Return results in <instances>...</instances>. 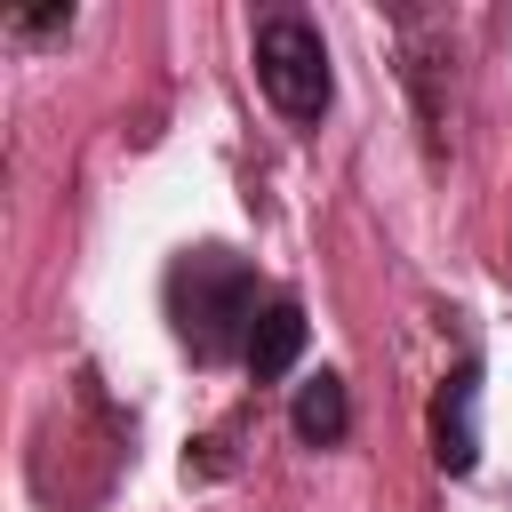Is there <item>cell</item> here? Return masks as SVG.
Here are the masks:
<instances>
[{
  "label": "cell",
  "instance_id": "5b68a950",
  "mask_svg": "<svg viewBox=\"0 0 512 512\" xmlns=\"http://www.w3.org/2000/svg\"><path fill=\"white\" fill-rule=\"evenodd\" d=\"M344 432H352V400H344V376H328V368H320V376L296 392V440H304V448H336Z\"/></svg>",
  "mask_w": 512,
  "mask_h": 512
},
{
  "label": "cell",
  "instance_id": "7a4b0ae2",
  "mask_svg": "<svg viewBox=\"0 0 512 512\" xmlns=\"http://www.w3.org/2000/svg\"><path fill=\"white\" fill-rule=\"evenodd\" d=\"M256 88L288 112V120H320L336 104V72H328V40L312 16L296 8H272L256 24Z\"/></svg>",
  "mask_w": 512,
  "mask_h": 512
},
{
  "label": "cell",
  "instance_id": "8992f818",
  "mask_svg": "<svg viewBox=\"0 0 512 512\" xmlns=\"http://www.w3.org/2000/svg\"><path fill=\"white\" fill-rule=\"evenodd\" d=\"M8 32H16V40H48V32H72V8H8Z\"/></svg>",
  "mask_w": 512,
  "mask_h": 512
},
{
  "label": "cell",
  "instance_id": "277c9868",
  "mask_svg": "<svg viewBox=\"0 0 512 512\" xmlns=\"http://www.w3.org/2000/svg\"><path fill=\"white\" fill-rule=\"evenodd\" d=\"M304 304L296 296H264V312H256V328H248V376L256 384H280L288 368H296V352H304Z\"/></svg>",
  "mask_w": 512,
  "mask_h": 512
},
{
  "label": "cell",
  "instance_id": "6da1fadb",
  "mask_svg": "<svg viewBox=\"0 0 512 512\" xmlns=\"http://www.w3.org/2000/svg\"><path fill=\"white\" fill-rule=\"evenodd\" d=\"M256 272H248V256H232V248H184L176 264H168V320H176V336H184V352L192 360H248V328H256Z\"/></svg>",
  "mask_w": 512,
  "mask_h": 512
},
{
  "label": "cell",
  "instance_id": "3957f363",
  "mask_svg": "<svg viewBox=\"0 0 512 512\" xmlns=\"http://www.w3.org/2000/svg\"><path fill=\"white\" fill-rule=\"evenodd\" d=\"M432 464L464 480L480 464V360H456L432 392Z\"/></svg>",
  "mask_w": 512,
  "mask_h": 512
}]
</instances>
